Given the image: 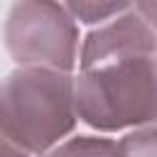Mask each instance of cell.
Listing matches in <instances>:
<instances>
[{
	"instance_id": "cell-1",
	"label": "cell",
	"mask_w": 157,
	"mask_h": 157,
	"mask_svg": "<svg viewBox=\"0 0 157 157\" xmlns=\"http://www.w3.org/2000/svg\"><path fill=\"white\" fill-rule=\"evenodd\" d=\"M76 123L71 71L17 66L0 81V128L29 157L69 137Z\"/></svg>"
},
{
	"instance_id": "cell-2",
	"label": "cell",
	"mask_w": 157,
	"mask_h": 157,
	"mask_svg": "<svg viewBox=\"0 0 157 157\" xmlns=\"http://www.w3.org/2000/svg\"><path fill=\"white\" fill-rule=\"evenodd\" d=\"M76 118L98 132L155 123V54L128 56L74 76Z\"/></svg>"
},
{
	"instance_id": "cell-3",
	"label": "cell",
	"mask_w": 157,
	"mask_h": 157,
	"mask_svg": "<svg viewBox=\"0 0 157 157\" xmlns=\"http://www.w3.org/2000/svg\"><path fill=\"white\" fill-rule=\"evenodd\" d=\"M2 37L17 66L74 71L78 64V22L61 0H12Z\"/></svg>"
},
{
	"instance_id": "cell-4",
	"label": "cell",
	"mask_w": 157,
	"mask_h": 157,
	"mask_svg": "<svg viewBox=\"0 0 157 157\" xmlns=\"http://www.w3.org/2000/svg\"><path fill=\"white\" fill-rule=\"evenodd\" d=\"M155 54V27L137 10H123L98 22L78 44V69Z\"/></svg>"
},
{
	"instance_id": "cell-5",
	"label": "cell",
	"mask_w": 157,
	"mask_h": 157,
	"mask_svg": "<svg viewBox=\"0 0 157 157\" xmlns=\"http://www.w3.org/2000/svg\"><path fill=\"white\" fill-rule=\"evenodd\" d=\"M115 140L103 135H69L37 157H113Z\"/></svg>"
},
{
	"instance_id": "cell-6",
	"label": "cell",
	"mask_w": 157,
	"mask_h": 157,
	"mask_svg": "<svg viewBox=\"0 0 157 157\" xmlns=\"http://www.w3.org/2000/svg\"><path fill=\"white\" fill-rule=\"evenodd\" d=\"M61 5L74 15L76 22L98 25L123 10H130L132 0H61Z\"/></svg>"
},
{
	"instance_id": "cell-7",
	"label": "cell",
	"mask_w": 157,
	"mask_h": 157,
	"mask_svg": "<svg viewBox=\"0 0 157 157\" xmlns=\"http://www.w3.org/2000/svg\"><path fill=\"white\" fill-rule=\"evenodd\" d=\"M113 157H157V137H155V123L125 130L120 140H115Z\"/></svg>"
},
{
	"instance_id": "cell-8",
	"label": "cell",
	"mask_w": 157,
	"mask_h": 157,
	"mask_svg": "<svg viewBox=\"0 0 157 157\" xmlns=\"http://www.w3.org/2000/svg\"><path fill=\"white\" fill-rule=\"evenodd\" d=\"M0 157H29L20 145H15L10 137H7V132L0 128Z\"/></svg>"
},
{
	"instance_id": "cell-9",
	"label": "cell",
	"mask_w": 157,
	"mask_h": 157,
	"mask_svg": "<svg viewBox=\"0 0 157 157\" xmlns=\"http://www.w3.org/2000/svg\"><path fill=\"white\" fill-rule=\"evenodd\" d=\"M132 10H137L147 22H152L155 25V0H132Z\"/></svg>"
}]
</instances>
